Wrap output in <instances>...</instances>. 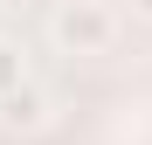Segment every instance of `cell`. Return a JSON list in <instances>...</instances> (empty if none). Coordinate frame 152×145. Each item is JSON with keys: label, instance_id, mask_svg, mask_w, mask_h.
Wrapping results in <instances>:
<instances>
[{"label": "cell", "instance_id": "1", "mask_svg": "<svg viewBox=\"0 0 152 145\" xmlns=\"http://www.w3.org/2000/svg\"><path fill=\"white\" fill-rule=\"evenodd\" d=\"M48 42H56L62 55H111L118 14L104 7V0H62V7L48 14Z\"/></svg>", "mask_w": 152, "mask_h": 145}, {"label": "cell", "instance_id": "2", "mask_svg": "<svg viewBox=\"0 0 152 145\" xmlns=\"http://www.w3.org/2000/svg\"><path fill=\"white\" fill-rule=\"evenodd\" d=\"M48 125V90L28 76L14 97H0V131H42Z\"/></svg>", "mask_w": 152, "mask_h": 145}, {"label": "cell", "instance_id": "3", "mask_svg": "<svg viewBox=\"0 0 152 145\" xmlns=\"http://www.w3.org/2000/svg\"><path fill=\"white\" fill-rule=\"evenodd\" d=\"M21 83H28V55H21V42L0 35V97H14Z\"/></svg>", "mask_w": 152, "mask_h": 145}, {"label": "cell", "instance_id": "4", "mask_svg": "<svg viewBox=\"0 0 152 145\" xmlns=\"http://www.w3.org/2000/svg\"><path fill=\"white\" fill-rule=\"evenodd\" d=\"M132 14H138V21H152V0H132Z\"/></svg>", "mask_w": 152, "mask_h": 145}]
</instances>
